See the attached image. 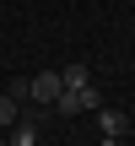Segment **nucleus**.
Returning <instances> with one entry per match:
<instances>
[{
  "mask_svg": "<svg viewBox=\"0 0 135 146\" xmlns=\"http://www.w3.org/2000/svg\"><path fill=\"white\" fill-rule=\"evenodd\" d=\"M97 125H103V135H119V141L130 135V114H124V108H103V103H97Z\"/></svg>",
  "mask_w": 135,
  "mask_h": 146,
  "instance_id": "nucleus-2",
  "label": "nucleus"
},
{
  "mask_svg": "<svg viewBox=\"0 0 135 146\" xmlns=\"http://www.w3.org/2000/svg\"><path fill=\"white\" fill-rule=\"evenodd\" d=\"M60 81H65V87H92V70H87V65H76V60H70V65H65V70H60Z\"/></svg>",
  "mask_w": 135,
  "mask_h": 146,
  "instance_id": "nucleus-5",
  "label": "nucleus"
},
{
  "mask_svg": "<svg viewBox=\"0 0 135 146\" xmlns=\"http://www.w3.org/2000/svg\"><path fill=\"white\" fill-rule=\"evenodd\" d=\"M54 108L60 114H87V108H97V87H60Z\"/></svg>",
  "mask_w": 135,
  "mask_h": 146,
  "instance_id": "nucleus-1",
  "label": "nucleus"
},
{
  "mask_svg": "<svg viewBox=\"0 0 135 146\" xmlns=\"http://www.w3.org/2000/svg\"><path fill=\"white\" fill-rule=\"evenodd\" d=\"M5 98H16V103H27V98H32V81H27V76H16V81L5 87Z\"/></svg>",
  "mask_w": 135,
  "mask_h": 146,
  "instance_id": "nucleus-7",
  "label": "nucleus"
},
{
  "mask_svg": "<svg viewBox=\"0 0 135 146\" xmlns=\"http://www.w3.org/2000/svg\"><path fill=\"white\" fill-rule=\"evenodd\" d=\"M27 81H32V98H38V103H54V98H60V87H65V81H60V70H43V76H27Z\"/></svg>",
  "mask_w": 135,
  "mask_h": 146,
  "instance_id": "nucleus-3",
  "label": "nucleus"
},
{
  "mask_svg": "<svg viewBox=\"0 0 135 146\" xmlns=\"http://www.w3.org/2000/svg\"><path fill=\"white\" fill-rule=\"evenodd\" d=\"M0 146H11V141H5V135H0Z\"/></svg>",
  "mask_w": 135,
  "mask_h": 146,
  "instance_id": "nucleus-9",
  "label": "nucleus"
},
{
  "mask_svg": "<svg viewBox=\"0 0 135 146\" xmlns=\"http://www.w3.org/2000/svg\"><path fill=\"white\" fill-rule=\"evenodd\" d=\"M16 119H22V103L16 98H0V130H11Z\"/></svg>",
  "mask_w": 135,
  "mask_h": 146,
  "instance_id": "nucleus-6",
  "label": "nucleus"
},
{
  "mask_svg": "<svg viewBox=\"0 0 135 146\" xmlns=\"http://www.w3.org/2000/svg\"><path fill=\"white\" fill-rule=\"evenodd\" d=\"M97 146H124V141H119V135H103V141H97Z\"/></svg>",
  "mask_w": 135,
  "mask_h": 146,
  "instance_id": "nucleus-8",
  "label": "nucleus"
},
{
  "mask_svg": "<svg viewBox=\"0 0 135 146\" xmlns=\"http://www.w3.org/2000/svg\"><path fill=\"white\" fill-rule=\"evenodd\" d=\"M5 141H11V146H38V125H32V119H16Z\"/></svg>",
  "mask_w": 135,
  "mask_h": 146,
  "instance_id": "nucleus-4",
  "label": "nucleus"
}]
</instances>
